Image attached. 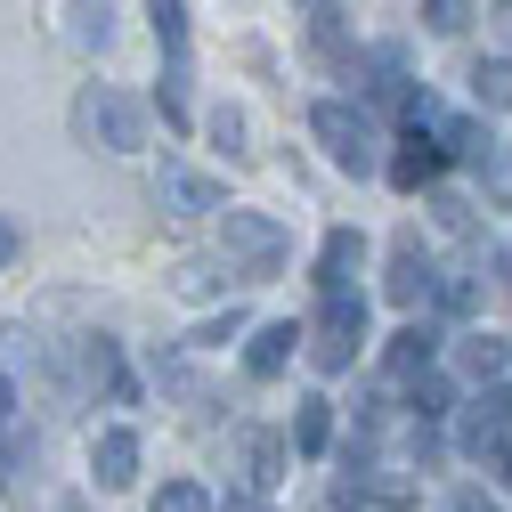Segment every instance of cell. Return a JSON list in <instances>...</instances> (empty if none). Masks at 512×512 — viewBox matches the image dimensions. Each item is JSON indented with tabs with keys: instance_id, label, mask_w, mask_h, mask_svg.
Returning <instances> with one entry per match:
<instances>
[{
	"instance_id": "7a4b0ae2",
	"label": "cell",
	"mask_w": 512,
	"mask_h": 512,
	"mask_svg": "<svg viewBox=\"0 0 512 512\" xmlns=\"http://www.w3.org/2000/svg\"><path fill=\"white\" fill-rule=\"evenodd\" d=\"M220 252H228V269L244 277V285H261V277H277L285 269V220H269V212H220Z\"/></svg>"
},
{
	"instance_id": "1f68e13d",
	"label": "cell",
	"mask_w": 512,
	"mask_h": 512,
	"mask_svg": "<svg viewBox=\"0 0 512 512\" xmlns=\"http://www.w3.org/2000/svg\"><path fill=\"white\" fill-rule=\"evenodd\" d=\"M17 415V391H9V382H0V423H9Z\"/></svg>"
},
{
	"instance_id": "4316f807",
	"label": "cell",
	"mask_w": 512,
	"mask_h": 512,
	"mask_svg": "<svg viewBox=\"0 0 512 512\" xmlns=\"http://www.w3.org/2000/svg\"><path fill=\"white\" fill-rule=\"evenodd\" d=\"M447 512H504L488 488H456V496H447Z\"/></svg>"
},
{
	"instance_id": "f1b7e54d",
	"label": "cell",
	"mask_w": 512,
	"mask_h": 512,
	"mask_svg": "<svg viewBox=\"0 0 512 512\" xmlns=\"http://www.w3.org/2000/svg\"><path fill=\"white\" fill-rule=\"evenodd\" d=\"M488 472H496V488H512V439H504L496 456H488Z\"/></svg>"
},
{
	"instance_id": "8992f818",
	"label": "cell",
	"mask_w": 512,
	"mask_h": 512,
	"mask_svg": "<svg viewBox=\"0 0 512 512\" xmlns=\"http://www.w3.org/2000/svg\"><path fill=\"white\" fill-rule=\"evenodd\" d=\"M512 439V382H488V391L464 407V423H456V447H464V456H496V447Z\"/></svg>"
},
{
	"instance_id": "44dd1931",
	"label": "cell",
	"mask_w": 512,
	"mask_h": 512,
	"mask_svg": "<svg viewBox=\"0 0 512 512\" xmlns=\"http://www.w3.org/2000/svg\"><path fill=\"white\" fill-rule=\"evenodd\" d=\"M147 17H155V41L179 57L187 49V0H147Z\"/></svg>"
},
{
	"instance_id": "484cf974",
	"label": "cell",
	"mask_w": 512,
	"mask_h": 512,
	"mask_svg": "<svg viewBox=\"0 0 512 512\" xmlns=\"http://www.w3.org/2000/svg\"><path fill=\"white\" fill-rule=\"evenodd\" d=\"M212 139H220L228 155H244V114H236V106H220V114H212Z\"/></svg>"
},
{
	"instance_id": "5bb4252c",
	"label": "cell",
	"mask_w": 512,
	"mask_h": 512,
	"mask_svg": "<svg viewBox=\"0 0 512 512\" xmlns=\"http://www.w3.org/2000/svg\"><path fill=\"white\" fill-rule=\"evenodd\" d=\"M439 163H447V147H431V139L415 131V139L391 155V179H399V187H431V179H439Z\"/></svg>"
},
{
	"instance_id": "6da1fadb",
	"label": "cell",
	"mask_w": 512,
	"mask_h": 512,
	"mask_svg": "<svg viewBox=\"0 0 512 512\" xmlns=\"http://www.w3.org/2000/svg\"><path fill=\"white\" fill-rule=\"evenodd\" d=\"M74 139L106 147V155H131V147H147V106L131 90H114V82H90L74 98Z\"/></svg>"
},
{
	"instance_id": "d6a6232c",
	"label": "cell",
	"mask_w": 512,
	"mask_h": 512,
	"mask_svg": "<svg viewBox=\"0 0 512 512\" xmlns=\"http://www.w3.org/2000/svg\"><path fill=\"white\" fill-rule=\"evenodd\" d=\"M317 9H334V0H317Z\"/></svg>"
},
{
	"instance_id": "d4e9b609",
	"label": "cell",
	"mask_w": 512,
	"mask_h": 512,
	"mask_svg": "<svg viewBox=\"0 0 512 512\" xmlns=\"http://www.w3.org/2000/svg\"><path fill=\"white\" fill-rule=\"evenodd\" d=\"M431 301H439L447 317H464V309H472V285H464V277H439V285H431Z\"/></svg>"
},
{
	"instance_id": "5b68a950",
	"label": "cell",
	"mask_w": 512,
	"mask_h": 512,
	"mask_svg": "<svg viewBox=\"0 0 512 512\" xmlns=\"http://www.w3.org/2000/svg\"><path fill=\"white\" fill-rule=\"evenodd\" d=\"M155 204L179 212V220H204V212H228V187H220L212 171H196V163H171V155H163V171H155Z\"/></svg>"
},
{
	"instance_id": "ba28073f",
	"label": "cell",
	"mask_w": 512,
	"mask_h": 512,
	"mask_svg": "<svg viewBox=\"0 0 512 512\" xmlns=\"http://www.w3.org/2000/svg\"><path fill=\"white\" fill-rule=\"evenodd\" d=\"M90 472H98V488H131L139 480V431H98Z\"/></svg>"
},
{
	"instance_id": "30bf717a",
	"label": "cell",
	"mask_w": 512,
	"mask_h": 512,
	"mask_svg": "<svg viewBox=\"0 0 512 512\" xmlns=\"http://www.w3.org/2000/svg\"><path fill=\"white\" fill-rule=\"evenodd\" d=\"M431 285H439V277H431V261H423V244H415V236H399V244H391V301H399V309H415Z\"/></svg>"
},
{
	"instance_id": "7402d4cb",
	"label": "cell",
	"mask_w": 512,
	"mask_h": 512,
	"mask_svg": "<svg viewBox=\"0 0 512 512\" xmlns=\"http://www.w3.org/2000/svg\"><path fill=\"white\" fill-rule=\"evenodd\" d=\"M155 512H220L196 480H171V488H155Z\"/></svg>"
},
{
	"instance_id": "f546056e",
	"label": "cell",
	"mask_w": 512,
	"mask_h": 512,
	"mask_svg": "<svg viewBox=\"0 0 512 512\" xmlns=\"http://www.w3.org/2000/svg\"><path fill=\"white\" fill-rule=\"evenodd\" d=\"M220 512H269V504H261V488H252V496H228Z\"/></svg>"
},
{
	"instance_id": "9a60e30c",
	"label": "cell",
	"mask_w": 512,
	"mask_h": 512,
	"mask_svg": "<svg viewBox=\"0 0 512 512\" xmlns=\"http://www.w3.org/2000/svg\"><path fill=\"white\" fill-rule=\"evenodd\" d=\"M350 269H358V228H334V236H326V252H317V285L342 293V285H350Z\"/></svg>"
},
{
	"instance_id": "8fae6325",
	"label": "cell",
	"mask_w": 512,
	"mask_h": 512,
	"mask_svg": "<svg viewBox=\"0 0 512 512\" xmlns=\"http://www.w3.org/2000/svg\"><path fill=\"white\" fill-rule=\"evenodd\" d=\"M431 358H439V326H407V334H391V382H415V374H431Z\"/></svg>"
},
{
	"instance_id": "cb8c5ba5",
	"label": "cell",
	"mask_w": 512,
	"mask_h": 512,
	"mask_svg": "<svg viewBox=\"0 0 512 512\" xmlns=\"http://www.w3.org/2000/svg\"><path fill=\"white\" fill-rule=\"evenodd\" d=\"M163 122H179V131H187V74H179V66L163 74Z\"/></svg>"
},
{
	"instance_id": "2e32d148",
	"label": "cell",
	"mask_w": 512,
	"mask_h": 512,
	"mask_svg": "<svg viewBox=\"0 0 512 512\" xmlns=\"http://www.w3.org/2000/svg\"><path fill=\"white\" fill-rule=\"evenodd\" d=\"M472 98L488 114H512V57H480V66H472Z\"/></svg>"
},
{
	"instance_id": "4fadbf2b",
	"label": "cell",
	"mask_w": 512,
	"mask_h": 512,
	"mask_svg": "<svg viewBox=\"0 0 512 512\" xmlns=\"http://www.w3.org/2000/svg\"><path fill=\"white\" fill-rule=\"evenodd\" d=\"M334 439V399H301L293 407V456H326Z\"/></svg>"
},
{
	"instance_id": "e0dca14e",
	"label": "cell",
	"mask_w": 512,
	"mask_h": 512,
	"mask_svg": "<svg viewBox=\"0 0 512 512\" xmlns=\"http://www.w3.org/2000/svg\"><path fill=\"white\" fill-rule=\"evenodd\" d=\"M472 171H480V187H488V196H496V212H512V147H504V139H488Z\"/></svg>"
},
{
	"instance_id": "52a82bcc",
	"label": "cell",
	"mask_w": 512,
	"mask_h": 512,
	"mask_svg": "<svg viewBox=\"0 0 512 512\" xmlns=\"http://www.w3.org/2000/svg\"><path fill=\"white\" fill-rule=\"evenodd\" d=\"M334 504H342V512H407V504H415V480H407V472H366V464H350V480H334Z\"/></svg>"
},
{
	"instance_id": "83f0119b",
	"label": "cell",
	"mask_w": 512,
	"mask_h": 512,
	"mask_svg": "<svg viewBox=\"0 0 512 512\" xmlns=\"http://www.w3.org/2000/svg\"><path fill=\"white\" fill-rule=\"evenodd\" d=\"M17 252H25V228H17L9 212H0V269H9V261H17Z\"/></svg>"
},
{
	"instance_id": "7c38bea8",
	"label": "cell",
	"mask_w": 512,
	"mask_h": 512,
	"mask_svg": "<svg viewBox=\"0 0 512 512\" xmlns=\"http://www.w3.org/2000/svg\"><path fill=\"white\" fill-rule=\"evenodd\" d=\"M285 456H293L285 431H252V439H244V480H252V488H277V480H285Z\"/></svg>"
},
{
	"instance_id": "d6986e66",
	"label": "cell",
	"mask_w": 512,
	"mask_h": 512,
	"mask_svg": "<svg viewBox=\"0 0 512 512\" xmlns=\"http://www.w3.org/2000/svg\"><path fill=\"white\" fill-rule=\"evenodd\" d=\"M82 49H106V33H114V0H74V25H66Z\"/></svg>"
},
{
	"instance_id": "3957f363",
	"label": "cell",
	"mask_w": 512,
	"mask_h": 512,
	"mask_svg": "<svg viewBox=\"0 0 512 512\" xmlns=\"http://www.w3.org/2000/svg\"><path fill=\"white\" fill-rule=\"evenodd\" d=\"M358 342H366V301L342 285V293H326V301H317V326H309V366H317V374H342V366L358 358Z\"/></svg>"
},
{
	"instance_id": "277c9868",
	"label": "cell",
	"mask_w": 512,
	"mask_h": 512,
	"mask_svg": "<svg viewBox=\"0 0 512 512\" xmlns=\"http://www.w3.org/2000/svg\"><path fill=\"white\" fill-rule=\"evenodd\" d=\"M309 131L334 147V163H350V171H374V147H382V139H374V114H366V106H350V98H326V106L309 114Z\"/></svg>"
},
{
	"instance_id": "ac0fdd59",
	"label": "cell",
	"mask_w": 512,
	"mask_h": 512,
	"mask_svg": "<svg viewBox=\"0 0 512 512\" xmlns=\"http://www.w3.org/2000/svg\"><path fill=\"white\" fill-rule=\"evenodd\" d=\"M407 407H415V423H439L447 407H456V391H447V374H439V366L407 382Z\"/></svg>"
},
{
	"instance_id": "4dcf8cb0",
	"label": "cell",
	"mask_w": 512,
	"mask_h": 512,
	"mask_svg": "<svg viewBox=\"0 0 512 512\" xmlns=\"http://www.w3.org/2000/svg\"><path fill=\"white\" fill-rule=\"evenodd\" d=\"M496 277H504V293H512V244H504V252H496Z\"/></svg>"
},
{
	"instance_id": "ffe728a7",
	"label": "cell",
	"mask_w": 512,
	"mask_h": 512,
	"mask_svg": "<svg viewBox=\"0 0 512 512\" xmlns=\"http://www.w3.org/2000/svg\"><path fill=\"white\" fill-rule=\"evenodd\" d=\"M512 366V342H496V334H472L464 342V374H480V382H496Z\"/></svg>"
},
{
	"instance_id": "603a6c76",
	"label": "cell",
	"mask_w": 512,
	"mask_h": 512,
	"mask_svg": "<svg viewBox=\"0 0 512 512\" xmlns=\"http://www.w3.org/2000/svg\"><path fill=\"white\" fill-rule=\"evenodd\" d=\"M431 9V33H464L472 25V0H423Z\"/></svg>"
},
{
	"instance_id": "9c48e42d",
	"label": "cell",
	"mask_w": 512,
	"mask_h": 512,
	"mask_svg": "<svg viewBox=\"0 0 512 512\" xmlns=\"http://www.w3.org/2000/svg\"><path fill=\"white\" fill-rule=\"evenodd\" d=\"M293 342H309V334H301V326H285V317H277V326H261V334H252V350H244L252 382H277V374L293 366Z\"/></svg>"
}]
</instances>
